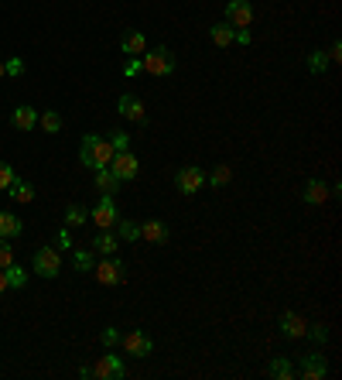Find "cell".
<instances>
[{
	"label": "cell",
	"mask_w": 342,
	"mask_h": 380,
	"mask_svg": "<svg viewBox=\"0 0 342 380\" xmlns=\"http://www.w3.org/2000/svg\"><path fill=\"white\" fill-rule=\"evenodd\" d=\"M10 123H14V130H34V127H38V110H31V106H14Z\"/></svg>",
	"instance_id": "cell-14"
},
{
	"label": "cell",
	"mask_w": 342,
	"mask_h": 380,
	"mask_svg": "<svg viewBox=\"0 0 342 380\" xmlns=\"http://www.w3.org/2000/svg\"><path fill=\"white\" fill-rule=\"evenodd\" d=\"M106 168H110V172H113L120 182H127V179H137V172H141V161H137L130 151H117V154H113V161H110Z\"/></svg>",
	"instance_id": "cell-7"
},
{
	"label": "cell",
	"mask_w": 342,
	"mask_h": 380,
	"mask_svg": "<svg viewBox=\"0 0 342 380\" xmlns=\"http://www.w3.org/2000/svg\"><path fill=\"white\" fill-rule=\"evenodd\" d=\"M123 374H127V367H123V360L113 357V353L99 357V363L92 367V377H99V380H120Z\"/></svg>",
	"instance_id": "cell-10"
},
{
	"label": "cell",
	"mask_w": 342,
	"mask_h": 380,
	"mask_svg": "<svg viewBox=\"0 0 342 380\" xmlns=\"http://www.w3.org/2000/svg\"><path fill=\"white\" fill-rule=\"evenodd\" d=\"M55 243H59V247H72V237H69V226H66V230H62V233L55 237Z\"/></svg>",
	"instance_id": "cell-40"
},
{
	"label": "cell",
	"mask_w": 342,
	"mask_h": 380,
	"mask_svg": "<svg viewBox=\"0 0 342 380\" xmlns=\"http://www.w3.org/2000/svg\"><path fill=\"white\" fill-rule=\"evenodd\" d=\"M141 240H148V243H165V240H168V226H165L161 219H144V223H141Z\"/></svg>",
	"instance_id": "cell-15"
},
{
	"label": "cell",
	"mask_w": 342,
	"mask_h": 380,
	"mask_svg": "<svg viewBox=\"0 0 342 380\" xmlns=\"http://www.w3.org/2000/svg\"><path fill=\"white\" fill-rule=\"evenodd\" d=\"M325 374H329V363H325L322 353H305L301 357V377L305 380H322Z\"/></svg>",
	"instance_id": "cell-12"
},
{
	"label": "cell",
	"mask_w": 342,
	"mask_h": 380,
	"mask_svg": "<svg viewBox=\"0 0 342 380\" xmlns=\"http://www.w3.org/2000/svg\"><path fill=\"white\" fill-rule=\"evenodd\" d=\"M3 274H7V288H24V285H28V271H24L21 264L3 268Z\"/></svg>",
	"instance_id": "cell-28"
},
{
	"label": "cell",
	"mask_w": 342,
	"mask_h": 380,
	"mask_svg": "<svg viewBox=\"0 0 342 380\" xmlns=\"http://www.w3.org/2000/svg\"><path fill=\"white\" fill-rule=\"evenodd\" d=\"M230 179H233L230 165H216V168H212V175H205V186L212 182V189H223V186H230Z\"/></svg>",
	"instance_id": "cell-26"
},
{
	"label": "cell",
	"mask_w": 342,
	"mask_h": 380,
	"mask_svg": "<svg viewBox=\"0 0 342 380\" xmlns=\"http://www.w3.org/2000/svg\"><path fill=\"white\" fill-rule=\"evenodd\" d=\"M96 189L103 192V195H113V192L120 189V179L110 168H96Z\"/></svg>",
	"instance_id": "cell-22"
},
{
	"label": "cell",
	"mask_w": 342,
	"mask_h": 380,
	"mask_svg": "<svg viewBox=\"0 0 342 380\" xmlns=\"http://www.w3.org/2000/svg\"><path fill=\"white\" fill-rule=\"evenodd\" d=\"M226 24H233V28H250V24H254V7H250V0H230V3H226Z\"/></svg>",
	"instance_id": "cell-9"
},
{
	"label": "cell",
	"mask_w": 342,
	"mask_h": 380,
	"mask_svg": "<svg viewBox=\"0 0 342 380\" xmlns=\"http://www.w3.org/2000/svg\"><path fill=\"white\" fill-rule=\"evenodd\" d=\"M21 219L14 216V212H0V237L3 240H14V237H21Z\"/></svg>",
	"instance_id": "cell-23"
},
{
	"label": "cell",
	"mask_w": 342,
	"mask_h": 380,
	"mask_svg": "<svg viewBox=\"0 0 342 380\" xmlns=\"http://www.w3.org/2000/svg\"><path fill=\"white\" fill-rule=\"evenodd\" d=\"M123 274H127V264H123L120 257H113V254L92 264V278H96L99 285H120Z\"/></svg>",
	"instance_id": "cell-3"
},
{
	"label": "cell",
	"mask_w": 342,
	"mask_h": 380,
	"mask_svg": "<svg viewBox=\"0 0 342 380\" xmlns=\"http://www.w3.org/2000/svg\"><path fill=\"white\" fill-rule=\"evenodd\" d=\"M301 199H305L308 206H322V202L329 199V189H325V182H319V179H308V182H305V189H301Z\"/></svg>",
	"instance_id": "cell-16"
},
{
	"label": "cell",
	"mask_w": 342,
	"mask_h": 380,
	"mask_svg": "<svg viewBox=\"0 0 342 380\" xmlns=\"http://www.w3.org/2000/svg\"><path fill=\"white\" fill-rule=\"evenodd\" d=\"M233 41H240V45H250V31H247V28H237Z\"/></svg>",
	"instance_id": "cell-39"
},
{
	"label": "cell",
	"mask_w": 342,
	"mask_h": 380,
	"mask_svg": "<svg viewBox=\"0 0 342 380\" xmlns=\"http://www.w3.org/2000/svg\"><path fill=\"white\" fill-rule=\"evenodd\" d=\"M3 291H7V274L0 271V294H3Z\"/></svg>",
	"instance_id": "cell-41"
},
{
	"label": "cell",
	"mask_w": 342,
	"mask_h": 380,
	"mask_svg": "<svg viewBox=\"0 0 342 380\" xmlns=\"http://www.w3.org/2000/svg\"><path fill=\"white\" fill-rule=\"evenodd\" d=\"M24 72V62L21 59H7L3 62V76H21Z\"/></svg>",
	"instance_id": "cell-34"
},
{
	"label": "cell",
	"mask_w": 342,
	"mask_h": 380,
	"mask_svg": "<svg viewBox=\"0 0 342 380\" xmlns=\"http://www.w3.org/2000/svg\"><path fill=\"white\" fill-rule=\"evenodd\" d=\"M267 374H270L274 380H291L294 377V363H288L284 357H274L270 367H267Z\"/></svg>",
	"instance_id": "cell-24"
},
{
	"label": "cell",
	"mask_w": 342,
	"mask_h": 380,
	"mask_svg": "<svg viewBox=\"0 0 342 380\" xmlns=\"http://www.w3.org/2000/svg\"><path fill=\"white\" fill-rule=\"evenodd\" d=\"M38 123H41L45 134H59V130H62V117H59L55 110H45V113L38 117Z\"/></svg>",
	"instance_id": "cell-27"
},
{
	"label": "cell",
	"mask_w": 342,
	"mask_h": 380,
	"mask_svg": "<svg viewBox=\"0 0 342 380\" xmlns=\"http://www.w3.org/2000/svg\"><path fill=\"white\" fill-rule=\"evenodd\" d=\"M92 254H99V257H110L113 250H117V233H110V230H99L96 237H92Z\"/></svg>",
	"instance_id": "cell-19"
},
{
	"label": "cell",
	"mask_w": 342,
	"mask_h": 380,
	"mask_svg": "<svg viewBox=\"0 0 342 380\" xmlns=\"http://www.w3.org/2000/svg\"><path fill=\"white\" fill-rule=\"evenodd\" d=\"M120 336H123V332H120V329H113V326H110V329H103V346H120Z\"/></svg>",
	"instance_id": "cell-36"
},
{
	"label": "cell",
	"mask_w": 342,
	"mask_h": 380,
	"mask_svg": "<svg viewBox=\"0 0 342 380\" xmlns=\"http://www.w3.org/2000/svg\"><path fill=\"white\" fill-rule=\"evenodd\" d=\"M10 182H14V168L7 161H0V189H7Z\"/></svg>",
	"instance_id": "cell-37"
},
{
	"label": "cell",
	"mask_w": 342,
	"mask_h": 380,
	"mask_svg": "<svg viewBox=\"0 0 342 380\" xmlns=\"http://www.w3.org/2000/svg\"><path fill=\"white\" fill-rule=\"evenodd\" d=\"M174 189L181 192V195H195V192H202L205 189V172L195 168V165L181 168V172L174 175Z\"/></svg>",
	"instance_id": "cell-6"
},
{
	"label": "cell",
	"mask_w": 342,
	"mask_h": 380,
	"mask_svg": "<svg viewBox=\"0 0 342 380\" xmlns=\"http://www.w3.org/2000/svg\"><path fill=\"white\" fill-rule=\"evenodd\" d=\"M83 223H89V209L79 206V202H72V206L66 209V226L72 230V226H83Z\"/></svg>",
	"instance_id": "cell-25"
},
{
	"label": "cell",
	"mask_w": 342,
	"mask_h": 380,
	"mask_svg": "<svg viewBox=\"0 0 342 380\" xmlns=\"http://www.w3.org/2000/svg\"><path fill=\"white\" fill-rule=\"evenodd\" d=\"M62 271V257H59V247H41L34 254V274L41 278H59Z\"/></svg>",
	"instance_id": "cell-5"
},
{
	"label": "cell",
	"mask_w": 342,
	"mask_h": 380,
	"mask_svg": "<svg viewBox=\"0 0 342 380\" xmlns=\"http://www.w3.org/2000/svg\"><path fill=\"white\" fill-rule=\"evenodd\" d=\"M0 79H3V62H0Z\"/></svg>",
	"instance_id": "cell-42"
},
{
	"label": "cell",
	"mask_w": 342,
	"mask_h": 380,
	"mask_svg": "<svg viewBox=\"0 0 342 380\" xmlns=\"http://www.w3.org/2000/svg\"><path fill=\"white\" fill-rule=\"evenodd\" d=\"M137 72H144V66H141V55H134V59L123 66V76H127V79H134Z\"/></svg>",
	"instance_id": "cell-35"
},
{
	"label": "cell",
	"mask_w": 342,
	"mask_h": 380,
	"mask_svg": "<svg viewBox=\"0 0 342 380\" xmlns=\"http://www.w3.org/2000/svg\"><path fill=\"white\" fill-rule=\"evenodd\" d=\"M277 326H281V336H284V339H301L305 329H308V322H305L298 312H284Z\"/></svg>",
	"instance_id": "cell-13"
},
{
	"label": "cell",
	"mask_w": 342,
	"mask_h": 380,
	"mask_svg": "<svg viewBox=\"0 0 342 380\" xmlns=\"http://www.w3.org/2000/svg\"><path fill=\"white\" fill-rule=\"evenodd\" d=\"M72 264H76V271H92V264H96V257H92V250H76V257H72Z\"/></svg>",
	"instance_id": "cell-30"
},
{
	"label": "cell",
	"mask_w": 342,
	"mask_h": 380,
	"mask_svg": "<svg viewBox=\"0 0 342 380\" xmlns=\"http://www.w3.org/2000/svg\"><path fill=\"white\" fill-rule=\"evenodd\" d=\"M305 336H312L315 343H325V339H329V329H325L322 322H315V326H308V329H305Z\"/></svg>",
	"instance_id": "cell-33"
},
{
	"label": "cell",
	"mask_w": 342,
	"mask_h": 380,
	"mask_svg": "<svg viewBox=\"0 0 342 380\" xmlns=\"http://www.w3.org/2000/svg\"><path fill=\"white\" fill-rule=\"evenodd\" d=\"M7 195H10V199H14V202H31V199H34V186H31V182H24V179H17V175H14V182H10V186H7Z\"/></svg>",
	"instance_id": "cell-20"
},
{
	"label": "cell",
	"mask_w": 342,
	"mask_h": 380,
	"mask_svg": "<svg viewBox=\"0 0 342 380\" xmlns=\"http://www.w3.org/2000/svg\"><path fill=\"white\" fill-rule=\"evenodd\" d=\"M113 226H117V240H127V243L141 240V223H134V219H117Z\"/></svg>",
	"instance_id": "cell-21"
},
{
	"label": "cell",
	"mask_w": 342,
	"mask_h": 380,
	"mask_svg": "<svg viewBox=\"0 0 342 380\" xmlns=\"http://www.w3.org/2000/svg\"><path fill=\"white\" fill-rule=\"evenodd\" d=\"M113 148H110V141L106 137H99V134H86L83 144H79V161H83L86 168H106L110 161H113Z\"/></svg>",
	"instance_id": "cell-1"
},
{
	"label": "cell",
	"mask_w": 342,
	"mask_h": 380,
	"mask_svg": "<svg viewBox=\"0 0 342 380\" xmlns=\"http://www.w3.org/2000/svg\"><path fill=\"white\" fill-rule=\"evenodd\" d=\"M233 34H237V28H233V24H226V21H219V24H212V28H209V38H212V45H216V48H230V45H233Z\"/></svg>",
	"instance_id": "cell-17"
},
{
	"label": "cell",
	"mask_w": 342,
	"mask_h": 380,
	"mask_svg": "<svg viewBox=\"0 0 342 380\" xmlns=\"http://www.w3.org/2000/svg\"><path fill=\"white\" fill-rule=\"evenodd\" d=\"M308 69H312L315 76L325 72V69H329V55H325V52H312V55H308Z\"/></svg>",
	"instance_id": "cell-31"
},
{
	"label": "cell",
	"mask_w": 342,
	"mask_h": 380,
	"mask_svg": "<svg viewBox=\"0 0 342 380\" xmlns=\"http://www.w3.org/2000/svg\"><path fill=\"white\" fill-rule=\"evenodd\" d=\"M106 141H110L113 151H130V134H127V130H113Z\"/></svg>",
	"instance_id": "cell-29"
},
{
	"label": "cell",
	"mask_w": 342,
	"mask_h": 380,
	"mask_svg": "<svg viewBox=\"0 0 342 380\" xmlns=\"http://www.w3.org/2000/svg\"><path fill=\"white\" fill-rule=\"evenodd\" d=\"M10 264H14V247H10V240L0 237V271L10 268Z\"/></svg>",
	"instance_id": "cell-32"
},
{
	"label": "cell",
	"mask_w": 342,
	"mask_h": 380,
	"mask_svg": "<svg viewBox=\"0 0 342 380\" xmlns=\"http://www.w3.org/2000/svg\"><path fill=\"white\" fill-rule=\"evenodd\" d=\"M325 55H329V62H339L342 59V41H332V48H329Z\"/></svg>",
	"instance_id": "cell-38"
},
{
	"label": "cell",
	"mask_w": 342,
	"mask_h": 380,
	"mask_svg": "<svg viewBox=\"0 0 342 380\" xmlns=\"http://www.w3.org/2000/svg\"><path fill=\"white\" fill-rule=\"evenodd\" d=\"M120 343H123V350H127L130 357H137V360L151 357V350H154L151 336H148V332H141V329H130L127 336H120Z\"/></svg>",
	"instance_id": "cell-8"
},
{
	"label": "cell",
	"mask_w": 342,
	"mask_h": 380,
	"mask_svg": "<svg viewBox=\"0 0 342 380\" xmlns=\"http://www.w3.org/2000/svg\"><path fill=\"white\" fill-rule=\"evenodd\" d=\"M141 66H144V72H151V76H171V72H174V55H171V48L158 45V48H148V52L141 55Z\"/></svg>",
	"instance_id": "cell-2"
},
{
	"label": "cell",
	"mask_w": 342,
	"mask_h": 380,
	"mask_svg": "<svg viewBox=\"0 0 342 380\" xmlns=\"http://www.w3.org/2000/svg\"><path fill=\"white\" fill-rule=\"evenodd\" d=\"M117 110H120V117H127V120H134V123H144V120H148L144 99H141V96H134V93H123V96H120Z\"/></svg>",
	"instance_id": "cell-11"
},
{
	"label": "cell",
	"mask_w": 342,
	"mask_h": 380,
	"mask_svg": "<svg viewBox=\"0 0 342 380\" xmlns=\"http://www.w3.org/2000/svg\"><path fill=\"white\" fill-rule=\"evenodd\" d=\"M120 48L134 59V55H144V52H148V41H144V34H141V31H123Z\"/></svg>",
	"instance_id": "cell-18"
},
{
	"label": "cell",
	"mask_w": 342,
	"mask_h": 380,
	"mask_svg": "<svg viewBox=\"0 0 342 380\" xmlns=\"http://www.w3.org/2000/svg\"><path fill=\"white\" fill-rule=\"evenodd\" d=\"M117 219H120V209H117L113 195H103V199L92 206V212H89V223H96L99 230H110Z\"/></svg>",
	"instance_id": "cell-4"
}]
</instances>
